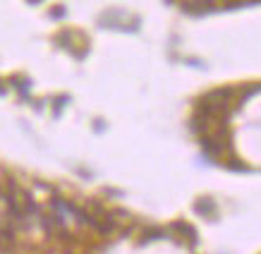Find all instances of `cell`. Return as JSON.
<instances>
[{"mask_svg":"<svg viewBox=\"0 0 261 254\" xmlns=\"http://www.w3.org/2000/svg\"><path fill=\"white\" fill-rule=\"evenodd\" d=\"M15 238H17V233H15V225L10 221H5V223H0V245H12L15 242Z\"/></svg>","mask_w":261,"mask_h":254,"instance_id":"1","label":"cell"}]
</instances>
